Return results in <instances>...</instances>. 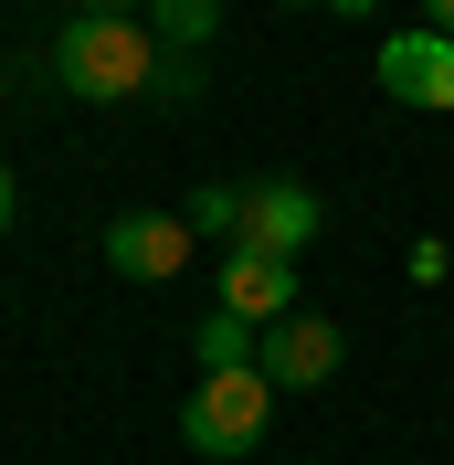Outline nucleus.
I'll list each match as a JSON object with an SVG mask.
<instances>
[{
  "instance_id": "1",
  "label": "nucleus",
  "mask_w": 454,
  "mask_h": 465,
  "mask_svg": "<svg viewBox=\"0 0 454 465\" xmlns=\"http://www.w3.org/2000/svg\"><path fill=\"white\" fill-rule=\"evenodd\" d=\"M170 74V43L148 32V11H74L54 32V85L85 95V106H127V95H159Z\"/></svg>"
},
{
  "instance_id": "2",
  "label": "nucleus",
  "mask_w": 454,
  "mask_h": 465,
  "mask_svg": "<svg viewBox=\"0 0 454 465\" xmlns=\"http://www.w3.org/2000/svg\"><path fill=\"white\" fill-rule=\"evenodd\" d=\"M264 423H275V381H264V371H201L191 402H180V444H191V455H212V465L254 455Z\"/></svg>"
},
{
  "instance_id": "3",
  "label": "nucleus",
  "mask_w": 454,
  "mask_h": 465,
  "mask_svg": "<svg viewBox=\"0 0 454 465\" xmlns=\"http://www.w3.org/2000/svg\"><path fill=\"white\" fill-rule=\"evenodd\" d=\"M370 85L412 116H454V32H380Z\"/></svg>"
},
{
  "instance_id": "4",
  "label": "nucleus",
  "mask_w": 454,
  "mask_h": 465,
  "mask_svg": "<svg viewBox=\"0 0 454 465\" xmlns=\"http://www.w3.org/2000/svg\"><path fill=\"white\" fill-rule=\"evenodd\" d=\"M339 360H349V339H339V318H317V307L275 318V328H264V349H254V371L275 381V391H328Z\"/></svg>"
},
{
  "instance_id": "5",
  "label": "nucleus",
  "mask_w": 454,
  "mask_h": 465,
  "mask_svg": "<svg viewBox=\"0 0 454 465\" xmlns=\"http://www.w3.org/2000/svg\"><path fill=\"white\" fill-rule=\"evenodd\" d=\"M191 243L201 232L180 223V212H116L106 223V264L127 275V286H170L180 264H191Z\"/></svg>"
},
{
  "instance_id": "6",
  "label": "nucleus",
  "mask_w": 454,
  "mask_h": 465,
  "mask_svg": "<svg viewBox=\"0 0 454 465\" xmlns=\"http://www.w3.org/2000/svg\"><path fill=\"white\" fill-rule=\"evenodd\" d=\"M317 223H328V202H317L307 180H254V191H243V232H232V243H254V254H307L317 243Z\"/></svg>"
},
{
  "instance_id": "7",
  "label": "nucleus",
  "mask_w": 454,
  "mask_h": 465,
  "mask_svg": "<svg viewBox=\"0 0 454 465\" xmlns=\"http://www.w3.org/2000/svg\"><path fill=\"white\" fill-rule=\"evenodd\" d=\"M222 307H232V318H254V328L296 318V264H285V254H254V243H232V254H222Z\"/></svg>"
},
{
  "instance_id": "8",
  "label": "nucleus",
  "mask_w": 454,
  "mask_h": 465,
  "mask_svg": "<svg viewBox=\"0 0 454 465\" xmlns=\"http://www.w3.org/2000/svg\"><path fill=\"white\" fill-rule=\"evenodd\" d=\"M191 349H201V371H254V349H264V328H254V318H232V307H212Z\"/></svg>"
},
{
  "instance_id": "9",
  "label": "nucleus",
  "mask_w": 454,
  "mask_h": 465,
  "mask_svg": "<svg viewBox=\"0 0 454 465\" xmlns=\"http://www.w3.org/2000/svg\"><path fill=\"white\" fill-rule=\"evenodd\" d=\"M148 32H159L170 54H201V43L222 32V0H148Z\"/></svg>"
},
{
  "instance_id": "10",
  "label": "nucleus",
  "mask_w": 454,
  "mask_h": 465,
  "mask_svg": "<svg viewBox=\"0 0 454 465\" xmlns=\"http://www.w3.org/2000/svg\"><path fill=\"white\" fill-rule=\"evenodd\" d=\"M180 223H191V232H222V243H232V232H243V191H191V202H180Z\"/></svg>"
},
{
  "instance_id": "11",
  "label": "nucleus",
  "mask_w": 454,
  "mask_h": 465,
  "mask_svg": "<svg viewBox=\"0 0 454 465\" xmlns=\"http://www.w3.org/2000/svg\"><path fill=\"white\" fill-rule=\"evenodd\" d=\"M423 32H454V0H423Z\"/></svg>"
},
{
  "instance_id": "12",
  "label": "nucleus",
  "mask_w": 454,
  "mask_h": 465,
  "mask_svg": "<svg viewBox=\"0 0 454 465\" xmlns=\"http://www.w3.org/2000/svg\"><path fill=\"white\" fill-rule=\"evenodd\" d=\"M328 11H339V22H370V11H380V0H328Z\"/></svg>"
},
{
  "instance_id": "13",
  "label": "nucleus",
  "mask_w": 454,
  "mask_h": 465,
  "mask_svg": "<svg viewBox=\"0 0 454 465\" xmlns=\"http://www.w3.org/2000/svg\"><path fill=\"white\" fill-rule=\"evenodd\" d=\"M0 232H11V159H0Z\"/></svg>"
},
{
  "instance_id": "14",
  "label": "nucleus",
  "mask_w": 454,
  "mask_h": 465,
  "mask_svg": "<svg viewBox=\"0 0 454 465\" xmlns=\"http://www.w3.org/2000/svg\"><path fill=\"white\" fill-rule=\"evenodd\" d=\"M85 11H148V0H85Z\"/></svg>"
},
{
  "instance_id": "15",
  "label": "nucleus",
  "mask_w": 454,
  "mask_h": 465,
  "mask_svg": "<svg viewBox=\"0 0 454 465\" xmlns=\"http://www.w3.org/2000/svg\"><path fill=\"white\" fill-rule=\"evenodd\" d=\"M275 11H296V0H275Z\"/></svg>"
}]
</instances>
